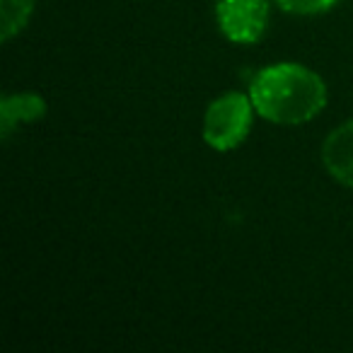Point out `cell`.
<instances>
[{
    "label": "cell",
    "instance_id": "obj_3",
    "mask_svg": "<svg viewBox=\"0 0 353 353\" xmlns=\"http://www.w3.org/2000/svg\"><path fill=\"white\" fill-rule=\"evenodd\" d=\"M216 25L232 44H256L269 25V0H218Z\"/></svg>",
    "mask_w": 353,
    "mask_h": 353
},
{
    "label": "cell",
    "instance_id": "obj_6",
    "mask_svg": "<svg viewBox=\"0 0 353 353\" xmlns=\"http://www.w3.org/2000/svg\"><path fill=\"white\" fill-rule=\"evenodd\" d=\"M37 0H0V41H10L27 30Z\"/></svg>",
    "mask_w": 353,
    "mask_h": 353
},
{
    "label": "cell",
    "instance_id": "obj_5",
    "mask_svg": "<svg viewBox=\"0 0 353 353\" xmlns=\"http://www.w3.org/2000/svg\"><path fill=\"white\" fill-rule=\"evenodd\" d=\"M46 99L37 92L3 94L0 99V138L8 141L25 123H37L46 117Z\"/></svg>",
    "mask_w": 353,
    "mask_h": 353
},
{
    "label": "cell",
    "instance_id": "obj_2",
    "mask_svg": "<svg viewBox=\"0 0 353 353\" xmlns=\"http://www.w3.org/2000/svg\"><path fill=\"white\" fill-rule=\"evenodd\" d=\"M254 104L250 92H225L216 97L203 114V141L218 152H230L247 141L254 126Z\"/></svg>",
    "mask_w": 353,
    "mask_h": 353
},
{
    "label": "cell",
    "instance_id": "obj_1",
    "mask_svg": "<svg viewBox=\"0 0 353 353\" xmlns=\"http://www.w3.org/2000/svg\"><path fill=\"white\" fill-rule=\"evenodd\" d=\"M250 97L256 117L276 126H303L327 107V83L312 68L293 61L266 65L252 78Z\"/></svg>",
    "mask_w": 353,
    "mask_h": 353
},
{
    "label": "cell",
    "instance_id": "obj_7",
    "mask_svg": "<svg viewBox=\"0 0 353 353\" xmlns=\"http://www.w3.org/2000/svg\"><path fill=\"white\" fill-rule=\"evenodd\" d=\"M276 6L281 8L288 15H300V17H310V15H322L329 12L339 0H274Z\"/></svg>",
    "mask_w": 353,
    "mask_h": 353
},
{
    "label": "cell",
    "instance_id": "obj_4",
    "mask_svg": "<svg viewBox=\"0 0 353 353\" xmlns=\"http://www.w3.org/2000/svg\"><path fill=\"white\" fill-rule=\"evenodd\" d=\"M322 165L334 182L353 189V119L339 123L322 143Z\"/></svg>",
    "mask_w": 353,
    "mask_h": 353
}]
</instances>
